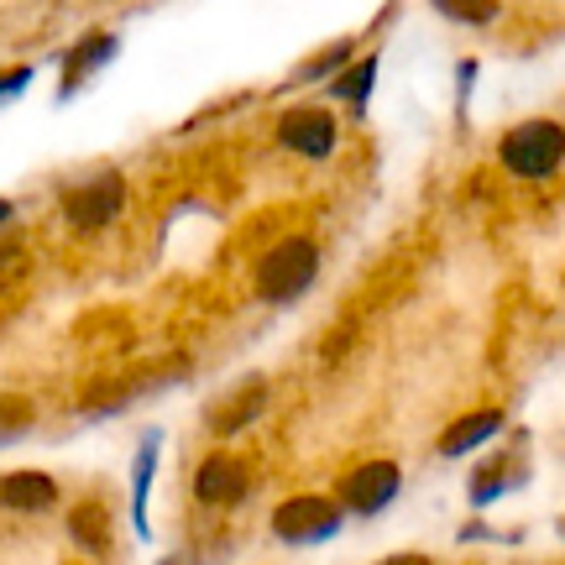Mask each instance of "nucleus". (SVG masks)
<instances>
[{"label":"nucleus","mask_w":565,"mask_h":565,"mask_svg":"<svg viewBox=\"0 0 565 565\" xmlns=\"http://www.w3.org/2000/svg\"><path fill=\"white\" fill-rule=\"evenodd\" d=\"M58 503V482L47 471H6L0 477V508L11 513H47Z\"/></svg>","instance_id":"10"},{"label":"nucleus","mask_w":565,"mask_h":565,"mask_svg":"<svg viewBox=\"0 0 565 565\" xmlns=\"http://www.w3.org/2000/svg\"><path fill=\"white\" fill-rule=\"evenodd\" d=\"M351 53H356V42L351 38H341V42H330L324 53H315V58H303L299 68H294V79H288V89H299V84H315V79H324V74H335V68H351Z\"/></svg>","instance_id":"16"},{"label":"nucleus","mask_w":565,"mask_h":565,"mask_svg":"<svg viewBox=\"0 0 565 565\" xmlns=\"http://www.w3.org/2000/svg\"><path fill=\"white\" fill-rule=\"evenodd\" d=\"M194 498L204 508H236L252 498V471H246L231 450H215V456H204L200 471H194Z\"/></svg>","instance_id":"7"},{"label":"nucleus","mask_w":565,"mask_h":565,"mask_svg":"<svg viewBox=\"0 0 565 565\" xmlns=\"http://www.w3.org/2000/svg\"><path fill=\"white\" fill-rule=\"evenodd\" d=\"M341 529H345V508L335 498H320V492H299V498L273 508V534L282 545H324Z\"/></svg>","instance_id":"3"},{"label":"nucleus","mask_w":565,"mask_h":565,"mask_svg":"<svg viewBox=\"0 0 565 565\" xmlns=\"http://www.w3.org/2000/svg\"><path fill=\"white\" fill-rule=\"evenodd\" d=\"M68 540L84 550V555H105L110 550V513L105 503H79L68 513Z\"/></svg>","instance_id":"13"},{"label":"nucleus","mask_w":565,"mask_h":565,"mask_svg":"<svg viewBox=\"0 0 565 565\" xmlns=\"http://www.w3.org/2000/svg\"><path fill=\"white\" fill-rule=\"evenodd\" d=\"M32 74H38V68H26V63H17L11 74H0V100H17L21 89L32 84Z\"/></svg>","instance_id":"19"},{"label":"nucleus","mask_w":565,"mask_h":565,"mask_svg":"<svg viewBox=\"0 0 565 565\" xmlns=\"http://www.w3.org/2000/svg\"><path fill=\"white\" fill-rule=\"evenodd\" d=\"M372 84H377V58H356L351 68H341V74L330 79V100H341V105H351L356 116H366Z\"/></svg>","instance_id":"14"},{"label":"nucleus","mask_w":565,"mask_h":565,"mask_svg":"<svg viewBox=\"0 0 565 565\" xmlns=\"http://www.w3.org/2000/svg\"><path fill=\"white\" fill-rule=\"evenodd\" d=\"M320 278V246L309 236H282L257 263V294L267 303H299Z\"/></svg>","instance_id":"1"},{"label":"nucleus","mask_w":565,"mask_h":565,"mask_svg":"<svg viewBox=\"0 0 565 565\" xmlns=\"http://www.w3.org/2000/svg\"><path fill=\"white\" fill-rule=\"evenodd\" d=\"M158 445H162V435L147 429L137 445V466H131V529H137V540L152 534L147 529V492H152V471H158Z\"/></svg>","instance_id":"11"},{"label":"nucleus","mask_w":565,"mask_h":565,"mask_svg":"<svg viewBox=\"0 0 565 565\" xmlns=\"http://www.w3.org/2000/svg\"><path fill=\"white\" fill-rule=\"evenodd\" d=\"M158 565H179V561H158Z\"/></svg>","instance_id":"22"},{"label":"nucleus","mask_w":565,"mask_h":565,"mask_svg":"<svg viewBox=\"0 0 565 565\" xmlns=\"http://www.w3.org/2000/svg\"><path fill=\"white\" fill-rule=\"evenodd\" d=\"M278 141L288 147V152H299V158L309 162H324L330 152H335V116L324 110V105L303 100V105H288L278 121Z\"/></svg>","instance_id":"6"},{"label":"nucleus","mask_w":565,"mask_h":565,"mask_svg":"<svg viewBox=\"0 0 565 565\" xmlns=\"http://www.w3.org/2000/svg\"><path fill=\"white\" fill-rule=\"evenodd\" d=\"M11 215H17V204H11V200H0V225L11 221Z\"/></svg>","instance_id":"21"},{"label":"nucleus","mask_w":565,"mask_h":565,"mask_svg":"<svg viewBox=\"0 0 565 565\" xmlns=\"http://www.w3.org/2000/svg\"><path fill=\"white\" fill-rule=\"evenodd\" d=\"M377 565H435L429 555H387V561H377Z\"/></svg>","instance_id":"20"},{"label":"nucleus","mask_w":565,"mask_h":565,"mask_svg":"<svg viewBox=\"0 0 565 565\" xmlns=\"http://www.w3.org/2000/svg\"><path fill=\"white\" fill-rule=\"evenodd\" d=\"M263 408H267V383L263 377H242L231 393H221V398L210 404L204 424H210V435H215V440H236V435H242Z\"/></svg>","instance_id":"8"},{"label":"nucleus","mask_w":565,"mask_h":565,"mask_svg":"<svg viewBox=\"0 0 565 565\" xmlns=\"http://www.w3.org/2000/svg\"><path fill=\"white\" fill-rule=\"evenodd\" d=\"M121 53V38L116 32H84L68 53H63V84H58V100H68L74 89H79L89 74H100L105 63Z\"/></svg>","instance_id":"9"},{"label":"nucleus","mask_w":565,"mask_h":565,"mask_svg":"<svg viewBox=\"0 0 565 565\" xmlns=\"http://www.w3.org/2000/svg\"><path fill=\"white\" fill-rule=\"evenodd\" d=\"M32 424H38V408L26 404L21 393H0V450L17 445L21 435H32Z\"/></svg>","instance_id":"17"},{"label":"nucleus","mask_w":565,"mask_h":565,"mask_svg":"<svg viewBox=\"0 0 565 565\" xmlns=\"http://www.w3.org/2000/svg\"><path fill=\"white\" fill-rule=\"evenodd\" d=\"M498 162H503L513 179H550V173H561V162H565V126L561 121H545V116L519 121L513 131H503V141H498Z\"/></svg>","instance_id":"2"},{"label":"nucleus","mask_w":565,"mask_h":565,"mask_svg":"<svg viewBox=\"0 0 565 565\" xmlns=\"http://www.w3.org/2000/svg\"><path fill=\"white\" fill-rule=\"evenodd\" d=\"M121 210H126V179L116 168H100V173L63 189V215H68L74 231H105Z\"/></svg>","instance_id":"4"},{"label":"nucleus","mask_w":565,"mask_h":565,"mask_svg":"<svg viewBox=\"0 0 565 565\" xmlns=\"http://www.w3.org/2000/svg\"><path fill=\"white\" fill-rule=\"evenodd\" d=\"M398 487H404V471L393 461H366L341 477V498H335V503H341L345 513H356V519H377V513L398 498Z\"/></svg>","instance_id":"5"},{"label":"nucleus","mask_w":565,"mask_h":565,"mask_svg":"<svg viewBox=\"0 0 565 565\" xmlns=\"http://www.w3.org/2000/svg\"><path fill=\"white\" fill-rule=\"evenodd\" d=\"M440 17L466 21V26H487V21H498V6L492 0H440Z\"/></svg>","instance_id":"18"},{"label":"nucleus","mask_w":565,"mask_h":565,"mask_svg":"<svg viewBox=\"0 0 565 565\" xmlns=\"http://www.w3.org/2000/svg\"><path fill=\"white\" fill-rule=\"evenodd\" d=\"M498 429H503V408H477V414L456 419L440 435V456H466V450H477V445L492 440Z\"/></svg>","instance_id":"12"},{"label":"nucleus","mask_w":565,"mask_h":565,"mask_svg":"<svg viewBox=\"0 0 565 565\" xmlns=\"http://www.w3.org/2000/svg\"><path fill=\"white\" fill-rule=\"evenodd\" d=\"M513 482H524V466H513L503 450V456H492L487 466H477V477H471V503L477 508L498 503L503 492H513Z\"/></svg>","instance_id":"15"}]
</instances>
